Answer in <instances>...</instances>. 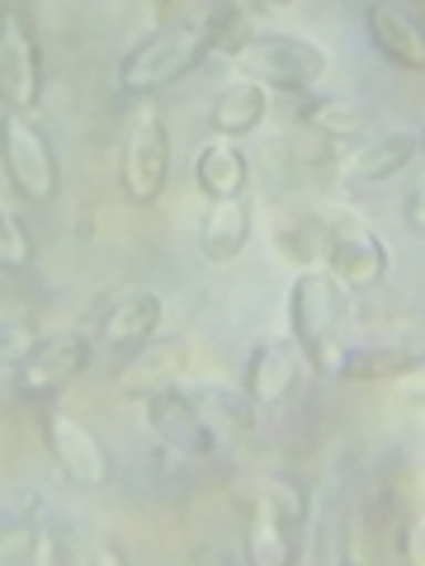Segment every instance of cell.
I'll return each instance as SVG.
<instances>
[{
    "label": "cell",
    "instance_id": "cell-1",
    "mask_svg": "<svg viewBox=\"0 0 425 566\" xmlns=\"http://www.w3.org/2000/svg\"><path fill=\"white\" fill-rule=\"evenodd\" d=\"M289 326L312 374L335 378L350 345V289L326 270H298L289 289Z\"/></svg>",
    "mask_w": 425,
    "mask_h": 566
},
{
    "label": "cell",
    "instance_id": "cell-2",
    "mask_svg": "<svg viewBox=\"0 0 425 566\" xmlns=\"http://www.w3.org/2000/svg\"><path fill=\"white\" fill-rule=\"evenodd\" d=\"M204 57H212L208 33L199 20H175L166 29L147 33L142 43H133L118 62V91L123 95H152L162 85H175L180 76H189Z\"/></svg>",
    "mask_w": 425,
    "mask_h": 566
},
{
    "label": "cell",
    "instance_id": "cell-3",
    "mask_svg": "<svg viewBox=\"0 0 425 566\" xmlns=\"http://www.w3.org/2000/svg\"><path fill=\"white\" fill-rule=\"evenodd\" d=\"M166 180H170V128L156 104L137 109L123 128V142H118V189L123 199L147 208L166 193Z\"/></svg>",
    "mask_w": 425,
    "mask_h": 566
},
{
    "label": "cell",
    "instance_id": "cell-4",
    "mask_svg": "<svg viewBox=\"0 0 425 566\" xmlns=\"http://www.w3.org/2000/svg\"><path fill=\"white\" fill-rule=\"evenodd\" d=\"M0 166L10 189L29 203H52L62 189V166L52 151V137L29 114H0Z\"/></svg>",
    "mask_w": 425,
    "mask_h": 566
},
{
    "label": "cell",
    "instance_id": "cell-5",
    "mask_svg": "<svg viewBox=\"0 0 425 566\" xmlns=\"http://www.w3.org/2000/svg\"><path fill=\"white\" fill-rule=\"evenodd\" d=\"M322 264L345 289L364 293L387 279V245L350 208H322Z\"/></svg>",
    "mask_w": 425,
    "mask_h": 566
},
{
    "label": "cell",
    "instance_id": "cell-6",
    "mask_svg": "<svg viewBox=\"0 0 425 566\" xmlns=\"http://www.w3.org/2000/svg\"><path fill=\"white\" fill-rule=\"evenodd\" d=\"M237 62L246 66V76L256 85H265V91H289V95L312 91L331 66L326 52L312 39H298V33H260Z\"/></svg>",
    "mask_w": 425,
    "mask_h": 566
},
{
    "label": "cell",
    "instance_id": "cell-7",
    "mask_svg": "<svg viewBox=\"0 0 425 566\" xmlns=\"http://www.w3.org/2000/svg\"><path fill=\"white\" fill-rule=\"evenodd\" d=\"M43 439H48L52 463H58V472L66 476L71 486L100 491V486L114 482L110 449H104V439H100L85 420L66 416V411H48V416H43Z\"/></svg>",
    "mask_w": 425,
    "mask_h": 566
},
{
    "label": "cell",
    "instance_id": "cell-8",
    "mask_svg": "<svg viewBox=\"0 0 425 566\" xmlns=\"http://www.w3.org/2000/svg\"><path fill=\"white\" fill-rule=\"evenodd\" d=\"M91 359H95L91 335H81V331L52 335V340H43L20 368H14V392L24 401H48V397L66 392V387L91 368Z\"/></svg>",
    "mask_w": 425,
    "mask_h": 566
},
{
    "label": "cell",
    "instance_id": "cell-9",
    "mask_svg": "<svg viewBox=\"0 0 425 566\" xmlns=\"http://www.w3.org/2000/svg\"><path fill=\"white\" fill-rule=\"evenodd\" d=\"M312 374L303 349L293 340H279V335H265L256 340L251 359H246V374H241V392L256 401V411H279L298 397V387Z\"/></svg>",
    "mask_w": 425,
    "mask_h": 566
},
{
    "label": "cell",
    "instance_id": "cell-10",
    "mask_svg": "<svg viewBox=\"0 0 425 566\" xmlns=\"http://www.w3.org/2000/svg\"><path fill=\"white\" fill-rule=\"evenodd\" d=\"M142 411H147V430L156 434V444L166 453L180 458H212L218 453V439H212L204 411L194 406L189 387H162V392L142 397Z\"/></svg>",
    "mask_w": 425,
    "mask_h": 566
},
{
    "label": "cell",
    "instance_id": "cell-11",
    "mask_svg": "<svg viewBox=\"0 0 425 566\" xmlns=\"http://www.w3.org/2000/svg\"><path fill=\"white\" fill-rule=\"evenodd\" d=\"M0 104L33 114L43 104V52L14 10L0 14Z\"/></svg>",
    "mask_w": 425,
    "mask_h": 566
},
{
    "label": "cell",
    "instance_id": "cell-12",
    "mask_svg": "<svg viewBox=\"0 0 425 566\" xmlns=\"http://www.w3.org/2000/svg\"><path fill=\"white\" fill-rule=\"evenodd\" d=\"M421 156V128H397V133H379L364 147H354L345 161H335V185L350 189H369L402 175Z\"/></svg>",
    "mask_w": 425,
    "mask_h": 566
},
{
    "label": "cell",
    "instance_id": "cell-13",
    "mask_svg": "<svg viewBox=\"0 0 425 566\" xmlns=\"http://www.w3.org/2000/svg\"><path fill=\"white\" fill-rule=\"evenodd\" d=\"M162 316H166V303L156 289H123L114 303L104 307L95 340L104 349H137L162 331Z\"/></svg>",
    "mask_w": 425,
    "mask_h": 566
},
{
    "label": "cell",
    "instance_id": "cell-14",
    "mask_svg": "<svg viewBox=\"0 0 425 566\" xmlns=\"http://www.w3.org/2000/svg\"><path fill=\"white\" fill-rule=\"evenodd\" d=\"M421 374V340L397 335V340H350L341 354L335 378L345 382H393Z\"/></svg>",
    "mask_w": 425,
    "mask_h": 566
},
{
    "label": "cell",
    "instance_id": "cell-15",
    "mask_svg": "<svg viewBox=\"0 0 425 566\" xmlns=\"http://www.w3.org/2000/svg\"><path fill=\"white\" fill-rule=\"evenodd\" d=\"M142 354L118 374V387H123V397H152V392H162V387H175L185 374H189V364H194V345L189 340H152L147 345H137Z\"/></svg>",
    "mask_w": 425,
    "mask_h": 566
},
{
    "label": "cell",
    "instance_id": "cell-16",
    "mask_svg": "<svg viewBox=\"0 0 425 566\" xmlns=\"http://www.w3.org/2000/svg\"><path fill=\"white\" fill-rule=\"evenodd\" d=\"M364 29H369V48H374L383 62H393L397 71H416V76L425 71V39H421V24L412 14H402L393 6H369Z\"/></svg>",
    "mask_w": 425,
    "mask_h": 566
},
{
    "label": "cell",
    "instance_id": "cell-17",
    "mask_svg": "<svg viewBox=\"0 0 425 566\" xmlns=\"http://www.w3.org/2000/svg\"><path fill=\"white\" fill-rule=\"evenodd\" d=\"M246 241H251V203H246V193L212 199L199 218V255L208 264H227L246 251Z\"/></svg>",
    "mask_w": 425,
    "mask_h": 566
},
{
    "label": "cell",
    "instance_id": "cell-18",
    "mask_svg": "<svg viewBox=\"0 0 425 566\" xmlns=\"http://www.w3.org/2000/svg\"><path fill=\"white\" fill-rule=\"evenodd\" d=\"M189 397L204 411L212 439H218V449L222 444H241V439L256 434V416L260 411H256V401L246 392H232V387H218V382H194Z\"/></svg>",
    "mask_w": 425,
    "mask_h": 566
},
{
    "label": "cell",
    "instance_id": "cell-19",
    "mask_svg": "<svg viewBox=\"0 0 425 566\" xmlns=\"http://www.w3.org/2000/svg\"><path fill=\"white\" fill-rule=\"evenodd\" d=\"M274 245L298 270H317L322 264V208H312L303 199L274 203Z\"/></svg>",
    "mask_w": 425,
    "mask_h": 566
},
{
    "label": "cell",
    "instance_id": "cell-20",
    "mask_svg": "<svg viewBox=\"0 0 425 566\" xmlns=\"http://www.w3.org/2000/svg\"><path fill=\"white\" fill-rule=\"evenodd\" d=\"M246 180H251V161H246V151L232 137H212L208 147H199L194 185H199V193L208 203L212 199H237V193H246Z\"/></svg>",
    "mask_w": 425,
    "mask_h": 566
},
{
    "label": "cell",
    "instance_id": "cell-21",
    "mask_svg": "<svg viewBox=\"0 0 425 566\" xmlns=\"http://www.w3.org/2000/svg\"><path fill=\"white\" fill-rule=\"evenodd\" d=\"M298 128L312 137H326V142H354L374 128V109L345 95H317L298 109Z\"/></svg>",
    "mask_w": 425,
    "mask_h": 566
},
{
    "label": "cell",
    "instance_id": "cell-22",
    "mask_svg": "<svg viewBox=\"0 0 425 566\" xmlns=\"http://www.w3.org/2000/svg\"><path fill=\"white\" fill-rule=\"evenodd\" d=\"M265 114H270V95H265V85H256L251 76H241L232 85H222L218 95H212V109H208V123L218 137H246L256 133Z\"/></svg>",
    "mask_w": 425,
    "mask_h": 566
},
{
    "label": "cell",
    "instance_id": "cell-23",
    "mask_svg": "<svg viewBox=\"0 0 425 566\" xmlns=\"http://www.w3.org/2000/svg\"><path fill=\"white\" fill-rule=\"evenodd\" d=\"M199 24L208 33V48L222 52V57H241V52L260 39V20L246 0H212L199 14Z\"/></svg>",
    "mask_w": 425,
    "mask_h": 566
},
{
    "label": "cell",
    "instance_id": "cell-24",
    "mask_svg": "<svg viewBox=\"0 0 425 566\" xmlns=\"http://www.w3.org/2000/svg\"><path fill=\"white\" fill-rule=\"evenodd\" d=\"M251 510H260V515H270V520H279L283 528H293V534H298V528L308 524V515H312L303 476H293V472H260Z\"/></svg>",
    "mask_w": 425,
    "mask_h": 566
},
{
    "label": "cell",
    "instance_id": "cell-25",
    "mask_svg": "<svg viewBox=\"0 0 425 566\" xmlns=\"http://www.w3.org/2000/svg\"><path fill=\"white\" fill-rule=\"evenodd\" d=\"M241 547H246V562L251 566H289L298 557V534L293 528H283L279 520L260 515V510H251Z\"/></svg>",
    "mask_w": 425,
    "mask_h": 566
},
{
    "label": "cell",
    "instance_id": "cell-26",
    "mask_svg": "<svg viewBox=\"0 0 425 566\" xmlns=\"http://www.w3.org/2000/svg\"><path fill=\"white\" fill-rule=\"evenodd\" d=\"M33 264V237L29 227L14 218L10 208H0V274H24Z\"/></svg>",
    "mask_w": 425,
    "mask_h": 566
},
{
    "label": "cell",
    "instance_id": "cell-27",
    "mask_svg": "<svg viewBox=\"0 0 425 566\" xmlns=\"http://www.w3.org/2000/svg\"><path fill=\"white\" fill-rule=\"evenodd\" d=\"M33 349H39V331L29 322H20V316H0V368L14 374Z\"/></svg>",
    "mask_w": 425,
    "mask_h": 566
},
{
    "label": "cell",
    "instance_id": "cell-28",
    "mask_svg": "<svg viewBox=\"0 0 425 566\" xmlns=\"http://www.w3.org/2000/svg\"><path fill=\"white\" fill-rule=\"evenodd\" d=\"M24 553H29V562H39V566H48V562H66V547H62V538H58V528H52V524H39V520L29 524Z\"/></svg>",
    "mask_w": 425,
    "mask_h": 566
},
{
    "label": "cell",
    "instance_id": "cell-29",
    "mask_svg": "<svg viewBox=\"0 0 425 566\" xmlns=\"http://www.w3.org/2000/svg\"><path fill=\"white\" fill-rule=\"evenodd\" d=\"M402 212H406V232L421 241V232H425V189H412V193H406Z\"/></svg>",
    "mask_w": 425,
    "mask_h": 566
},
{
    "label": "cell",
    "instance_id": "cell-30",
    "mask_svg": "<svg viewBox=\"0 0 425 566\" xmlns=\"http://www.w3.org/2000/svg\"><path fill=\"white\" fill-rule=\"evenodd\" d=\"M208 6H212V0H166V14H170V24L175 20H199Z\"/></svg>",
    "mask_w": 425,
    "mask_h": 566
},
{
    "label": "cell",
    "instance_id": "cell-31",
    "mask_svg": "<svg viewBox=\"0 0 425 566\" xmlns=\"http://www.w3.org/2000/svg\"><path fill=\"white\" fill-rule=\"evenodd\" d=\"M251 6H274V10H283V6H293V0H251Z\"/></svg>",
    "mask_w": 425,
    "mask_h": 566
},
{
    "label": "cell",
    "instance_id": "cell-32",
    "mask_svg": "<svg viewBox=\"0 0 425 566\" xmlns=\"http://www.w3.org/2000/svg\"><path fill=\"white\" fill-rule=\"evenodd\" d=\"M416 10H421V0H416Z\"/></svg>",
    "mask_w": 425,
    "mask_h": 566
}]
</instances>
